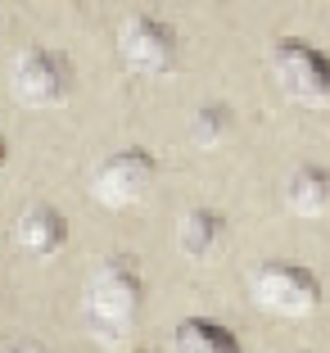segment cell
Returning <instances> with one entry per match:
<instances>
[{
    "label": "cell",
    "mask_w": 330,
    "mask_h": 353,
    "mask_svg": "<svg viewBox=\"0 0 330 353\" xmlns=\"http://www.w3.org/2000/svg\"><path fill=\"white\" fill-rule=\"evenodd\" d=\"M118 59L136 77H163L176 63V32L158 14H127L118 28Z\"/></svg>",
    "instance_id": "3957f363"
},
{
    "label": "cell",
    "mask_w": 330,
    "mask_h": 353,
    "mask_svg": "<svg viewBox=\"0 0 330 353\" xmlns=\"http://www.w3.org/2000/svg\"><path fill=\"white\" fill-rule=\"evenodd\" d=\"M231 109L227 104H204V109H195V118H190V141H195L199 150H217L222 141L231 136Z\"/></svg>",
    "instance_id": "8fae6325"
},
{
    "label": "cell",
    "mask_w": 330,
    "mask_h": 353,
    "mask_svg": "<svg viewBox=\"0 0 330 353\" xmlns=\"http://www.w3.org/2000/svg\"><path fill=\"white\" fill-rule=\"evenodd\" d=\"M176 353H245V349L222 322L186 317V322H176Z\"/></svg>",
    "instance_id": "30bf717a"
},
{
    "label": "cell",
    "mask_w": 330,
    "mask_h": 353,
    "mask_svg": "<svg viewBox=\"0 0 330 353\" xmlns=\"http://www.w3.org/2000/svg\"><path fill=\"white\" fill-rule=\"evenodd\" d=\"M10 86H14V95H19V104H28V109H54L72 86V68L50 46H28V50H19V59H14Z\"/></svg>",
    "instance_id": "8992f818"
},
{
    "label": "cell",
    "mask_w": 330,
    "mask_h": 353,
    "mask_svg": "<svg viewBox=\"0 0 330 353\" xmlns=\"http://www.w3.org/2000/svg\"><path fill=\"white\" fill-rule=\"evenodd\" d=\"M0 163H5V145H0Z\"/></svg>",
    "instance_id": "4fadbf2b"
},
{
    "label": "cell",
    "mask_w": 330,
    "mask_h": 353,
    "mask_svg": "<svg viewBox=\"0 0 330 353\" xmlns=\"http://www.w3.org/2000/svg\"><path fill=\"white\" fill-rule=\"evenodd\" d=\"M285 204L299 218H326L330 213V168L303 163L285 176Z\"/></svg>",
    "instance_id": "9c48e42d"
},
{
    "label": "cell",
    "mask_w": 330,
    "mask_h": 353,
    "mask_svg": "<svg viewBox=\"0 0 330 353\" xmlns=\"http://www.w3.org/2000/svg\"><path fill=\"white\" fill-rule=\"evenodd\" d=\"M141 299H145V285H141V272L114 254L104 259L100 268L91 272L86 281V294H82V312H86V331L104 344H118L132 335L136 317H141Z\"/></svg>",
    "instance_id": "6da1fadb"
},
{
    "label": "cell",
    "mask_w": 330,
    "mask_h": 353,
    "mask_svg": "<svg viewBox=\"0 0 330 353\" xmlns=\"http://www.w3.org/2000/svg\"><path fill=\"white\" fill-rule=\"evenodd\" d=\"M10 353H45L41 344H19V349H10Z\"/></svg>",
    "instance_id": "7c38bea8"
},
{
    "label": "cell",
    "mask_w": 330,
    "mask_h": 353,
    "mask_svg": "<svg viewBox=\"0 0 330 353\" xmlns=\"http://www.w3.org/2000/svg\"><path fill=\"white\" fill-rule=\"evenodd\" d=\"M222 240H227V218L217 208H186L176 222V250L186 259H213L222 250Z\"/></svg>",
    "instance_id": "ba28073f"
},
{
    "label": "cell",
    "mask_w": 330,
    "mask_h": 353,
    "mask_svg": "<svg viewBox=\"0 0 330 353\" xmlns=\"http://www.w3.org/2000/svg\"><path fill=\"white\" fill-rule=\"evenodd\" d=\"M154 176H158V159L149 154V150H141V145H127V150L109 154L100 168H95L91 195L100 199L104 208H132V204H141V199L149 195Z\"/></svg>",
    "instance_id": "5b68a950"
},
{
    "label": "cell",
    "mask_w": 330,
    "mask_h": 353,
    "mask_svg": "<svg viewBox=\"0 0 330 353\" xmlns=\"http://www.w3.org/2000/svg\"><path fill=\"white\" fill-rule=\"evenodd\" d=\"M271 73L285 86V95L303 104H330V54L317 50L312 41L280 37L271 46Z\"/></svg>",
    "instance_id": "277c9868"
},
{
    "label": "cell",
    "mask_w": 330,
    "mask_h": 353,
    "mask_svg": "<svg viewBox=\"0 0 330 353\" xmlns=\"http://www.w3.org/2000/svg\"><path fill=\"white\" fill-rule=\"evenodd\" d=\"M249 290H254V303L276 317H308L321 303V281L312 268H299V263H262L254 276H249Z\"/></svg>",
    "instance_id": "7a4b0ae2"
},
{
    "label": "cell",
    "mask_w": 330,
    "mask_h": 353,
    "mask_svg": "<svg viewBox=\"0 0 330 353\" xmlns=\"http://www.w3.org/2000/svg\"><path fill=\"white\" fill-rule=\"evenodd\" d=\"M14 240L32 259H54L68 245V218L54 204H28L14 222Z\"/></svg>",
    "instance_id": "52a82bcc"
}]
</instances>
